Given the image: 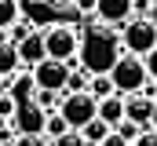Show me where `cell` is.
Listing matches in <instances>:
<instances>
[{
  "mask_svg": "<svg viewBox=\"0 0 157 146\" xmlns=\"http://www.w3.org/2000/svg\"><path fill=\"white\" fill-rule=\"evenodd\" d=\"M132 146H157V132L154 128H143V132L132 139Z\"/></svg>",
  "mask_w": 157,
  "mask_h": 146,
  "instance_id": "cell-25",
  "label": "cell"
},
{
  "mask_svg": "<svg viewBox=\"0 0 157 146\" xmlns=\"http://www.w3.org/2000/svg\"><path fill=\"white\" fill-rule=\"evenodd\" d=\"M15 106H18V102H15V99H11V95L4 91V95H0V121H4V124L11 121V113H15Z\"/></svg>",
  "mask_w": 157,
  "mask_h": 146,
  "instance_id": "cell-24",
  "label": "cell"
},
{
  "mask_svg": "<svg viewBox=\"0 0 157 146\" xmlns=\"http://www.w3.org/2000/svg\"><path fill=\"white\" fill-rule=\"evenodd\" d=\"M40 33H44V51H48V59H59V62L77 59L80 48H84V29H80L77 22H51V26H44Z\"/></svg>",
  "mask_w": 157,
  "mask_h": 146,
  "instance_id": "cell-1",
  "label": "cell"
},
{
  "mask_svg": "<svg viewBox=\"0 0 157 146\" xmlns=\"http://www.w3.org/2000/svg\"><path fill=\"white\" fill-rule=\"evenodd\" d=\"M18 11H22V18H29L37 29H44V26H51L55 22V4L51 0H18Z\"/></svg>",
  "mask_w": 157,
  "mask_h": 146,
  "instance_id": "cell-8",
  "label": "cell"
},
{
  "mask_svg": "<svg viewBox=\"0 0 157 146\" xmlns=\"http://www.w3.org/2000/svg\"><path fill=\"white\" fill-rule=\"evenodd\" d=\"M51 146H88V143L80 139V132H73V128H70L66 135H59V139H51Z\"/></svg>",
  "mask_w": 157,
  "mask_h": 146,
  "instance_id": "cell-22",
  "label": "cell"
},
{
  "mask_svg": "<svg viewBox=\"0 0 157 146\" xmlns=\"http://www.w3.org/2000/svg\"><path fill=\"white\" fill-rule=\"evenodd\" d=\"M88 91H91L95 99H102V95H110V91H113V84H110V77H106V73H91Z\"/></svg>",
  "mask_w": 157,
  "mask_h": 146,
  "instance_id": "cell-17",
  "label": "cell"
},
{
  "mask_svg": "<svg viewBox=\"0 0 157 146\" xmlns=\"http://www.w3.org/2000/svg\"><path fill=\"white\" fill-rule=\"evenodd\" d=\"M29 73H33V80H37V88H48V91H66V73H70V66L66 62H59V59H40L37 66H29Z\"/></svg>",
  "mask_w": 157,
  "mask_h": 146,
  "instance_id": "cell-6",
  "label": "cell"
},
{
  "mask_svg": "<svg viewBox=\"0 0 157 146\" xmlns=\"http://www.w3.org/2000/svg\"><path fill=\"white\" fill-rule=\"evenodd\" d=\"M106 132H110V124H106V121H99V117H91V121L80 128V139H84L88 146H99L102 139H106Z\"/></svg>",
  "mask_w": 157,
  "mask_h": 146,
  "instance_id": "cell-13",
  "label": "cell"
},
{
  "mask_svg": "<svg viewBox=\"0 0 157 146\" xmlns=\"http://www.w3.org/2000/svg\"><path fill=\"white\" fill-rule=\"evenodd\" d=\"M146 128H154V132H157V99H154V110H150V124H146Z\"/></svg>",
  "mask_w": 157,
  "mask_h": 146,
  "instance_id": "cell-28",
  "label": "cell"
},
{
  "mask_svg": "<svg viewBox=\"0 0 157 146\" xmlns=\"http://www.w3.org/2000/svg\"><path fill=\"white\" fill-rule=\"evenodd\" d=\"M4 91H7V77H0V95H4Z\"/></svg>",
  "mask_w": 157,
  "mask_h": 146,
  "instance_id": "cell-31",
  "label": "cell"
},
{
  "mask_svg": "<svg viewBox=\"0 0 157 146\" xmlns=\"http://www.w3.org/2000/svg\"><path fill=\"white\" fill-rule=\"evenodd\" d=\"M143 18H150V22L157 26V0H150V7H146V15H143Z\"/></svg>",
  "mask_w": 157,
  "mask_h": 146,
  "instance_id": "cell-27",
  "label": "cell"
},
{
  "mask_svg": "<svg viewBox=\"0 0 157 146\" xmlns=\"http://www.w3.org/2000/svg\"><path fill=\"white\" fill-rule=\"evenodd\" d=\"M11 146H51V139L48 135H15Z\"/></svg>",
  "mask_w": 157,
  "mask_h": 146,
  "instance_id": "cell-21",
  "label": "cell"
},
{
  "mask_svg": "<svg viewBox=\"0 0 157 146\" xmlns=\"http://www.w3.org/2000/svg\"><path fill=\"white\" fill-rule=\"evenodd\" d=\"M150 110H154V99H150V95H143V91L124 95V117H128V121H135L139 128H146V124H150Z\"/></svg>",
  "mask_w": 157,
  "mask_h": 146,
  "instance_id": "cell-10",
  "label": "cell"
},
{
  "mask_svg": "<svg viewBox=\"0 0 157 146\" xmlns=\"http://www.w3.org/2000/svg\"><path fill=\"white\" fill-rule=\"evenodd\" d=\"M18 15H22L18 11V0H0V29H7Z\"/></svg>",
  "mask_w": 157,
  "mask_h": 146,
  "instance_id": "cell-18",
  "label": "cell"
},
{
  "mask_svg": "<svg viewBox=\"0 0 157 146\" xmlns=\"http://www.w3.org/2000/svg\"><path fill=\"white\" fill-rule=\"evenodd\" d=\"M95 117H99V121H106V124L113 128L121 117H124V95H121V91H110V95H102V99L95 102Z\"/></svg>",
  "mask_w": 157,
  "mask_h": 146,
  "instance_id": "cell-12",
  "label": "cell"
},
{
  "mask_svg": "<svg viewBox=\"0 0 157 146\" xmlns=\"http://www.w3.org/2000/svg\"><path fill=\"white\" fill-rule=\"evenodd\" d=\"M113 132H117V135H124V139H128V143H132V139H135V135H139V132H143V128H139V124H135V121H128V117H121L117 124H113Z\"/></svg>",
  "mask_w": 157,
  "mask_h": 146,
  "instance_id": "cell-20",
  "label": "cell"
},
{
  "mask_svg": "<svg viewBox=\"0 0 157 146\" xmlns=\"http://www.w3.org/2000/svg\"><path fill=\"white\" fill-rule=\"evenodd\" d=\"M95 102H99V99H95L91 91H62L55 110L66 117V124H70L73 132H80V128L95 117Z\"/></svg>",
  "mask_w": 157,
  "mask_h": 146,
  "instance_id": "cell-4",
  "label": "cell"
},
{
  "mask_svg": "<svg viewBox=\"0 0 157 146\" xmlns=\"http://www.w3.org/2000/svg\"><path fill=\"white\" fill-rule=\"evenodd\" d=\"M44 117H48V110H40L33 99H26V102L15 106L7 128H11L15 135H44Z\"/></svg>",
  "mask_w": 157,
  "mask_h": 146,
  "instance_id": "cell-5",
  "label": "cell"
},
{
  "mask_svg": "<svg viewBox=\"0 0 157 146\" xmlns=\"http://www.w3.org/2000/svg\"><path fill=\"white\" fill-rule=\"evenodd\" d=\"M33 102H37L40 110H48V113H51V110L59 106V91H48V88H37V91H33Z\"/></svg>",
  "mask_w": 157,
  "mask_h": 146,
  "instance_id": "cell-19",
  "label": "cell"
},
{
  "mask_svg": "<svg viewBox=\"0 0 157 146\" xmlns=\"http://www.w3.org/2000/svg\"><path fill=\"white\" fill-rule=\"evenodd\" d=\"M51 4H55V7H59V11H66V7H73V4H77V0H51Z\"/></svg>",
  "mask_w": 157,
  "mask_h": 146,
  "instance_id": "cell-29",
  "label": "cell"
},
{
  "mask_svg": "<svg viewBox=\"0 0 157 146\" xmlns=\"http://www.w3.org/2000/svg\"><path fill=\"white\" fill-rule=\"evenodd\" d=\"M0 146H4V143H0Z\"/></svg>",
  "mask_w": 157,
  "mask_h": 146,
  "instance_id": "cell-32",
  "label": "cell"
},
{
  "mask_svg": "<svg viewBox=\"0 0 157 146\" xmlns=\"http://www.w3.org/2000/svg\"><path fill=\"white\" fill-rule=\"evenodd\" d=\"M88 80H91V70L73 62L70 73H66V91H88Z\"/></svg>",
  "mask_w": 157,
  "mask_h": 146,
  "instance_id": "cell-14",
  "label": "cell"
},
{
  "mask_svg": "<svg viewBox=\"0 0 157 146\" xmlns=\"http://www.w3.org/2000/svg\"><path fill=\"white\" fill-rule=\"evenodd\" d=\"M33 91H37V80H33L29 66H26V70H15L11 77H7V95H11L15 102H26V99H33Z\"/></svg>",
  "mask_w": 157,
  "mask_h": 146,
  "instance_id": "cell-11",
  "label": "cell"
},
{
  "mask_svg": "<svg viewBox=\"0 0 157 146\" xmlns=\"http://www.w3.org/2000/svg\"><path fill=\"white\" fill-rule=\"evenodd\" d=\"M150 48H157V26L143 15H132L128 22H121V51H132V55H146Z\"/></svg>",
  "mask_w": 157,
  "mask_h": 146,
  "instance_id": "cell-3",
  "label": "cell"
},
{
  "mask_svg": "<svg viewBox=\"0 0 157 146\" xmlns=\"http://www.w3.org/2000/svg\"><path fill=\"white\" fill-rule=\"evenodd\" d=\"M91 18H99L102 26H121L132 18V0H95Z\"/></svg>",
  "mask_w": 157,
  "mask_h": 146,
  "instance_id": "cell-7",
  "label": "cell"
},
{
  "mask_svg": "<svg viewBox=\"0 0 157 146\" xmlns=\"http://www.w3.org/2000/svg\"><path fill=\"white\" fill-rule=\"evenodd\" d=\"M66 132H70L66 117H62L59 110H51V113L44 117V135H48V139H59V135H66Z\"/></svg>",
  "mask_w": 157,
  "mask_h": 146,
  "instance_id": "cell-15",
  "label": "cell"
},
{
  "mask_svg": "<svg viewBox=\"0 0 157 146\" xmlns=\"http://www.w3.org/2000/svg\"><path fill=\"white\" fill-rule=\"evenodd\" d=\"M15 51H18V62H22V66H37L40 59H48V51H44V33L33 29L29 36H22V40L15 44Z\"/></svg>",
  "mask_w": 157,
  "mask_h": 146,
  "instance_id": "cell-9",
  "label": "cell"
},
{
  "mask_svg": "<svg viewBox=\"0 0 157 146\" xmlns=\"http://www.w3.org/2000/svg\"><path fill=\"white\" fill-rule=\"evenodd\" d=\"M0 44H11V36H7V29H0Z\"/></svg>",
  "mask_w": 157,
  "mask_h": 146,
  "instance_id": "cell-30",
  "label": "cell"
},
{
  "mask_svg": "<svg viewBox=\"0 0 157 146\" xmlns=\"http://www.w3.org/2000/svg\"><path fill=\"white\" fill-rule=\"evenodd\" d=\"M143 66H146V77L157 84V48H150V51L143 55Z\"/></svg>",
  "mask_w": 157,
  "mask_h": 146,
  "instance_id": "cell-23",
  "label": "cell"
},
{
  "mask_svg": "<svg viewBox=\"0 0 157 146\" xmlns=\"http://www.w3.org/2000/svg\"><path fill=\"white\" fill-rule=\"evenodd\" d=\"M99 146H132V143H128L124 135H117V132L110 128V132H106V139H102V143H99Z\"/></svg>",
  "mask_w": 157,
  "mask_h": 146,
  "instance_id": "cell-26",
  "label": "cell"
},
{
  "mask_svg": "<svg viewBox=\"0 0 157 146\" xmlns=\"http://www.w3.org/2000/svg\"><path fill=\"white\" fill-rule=\"evenodd\" d=\"M18 66H22V62H18V51H15V44H0V77H11Z\"/></svg>",
  "mask_w": 157,
  "mask_h": 146,
  "instance_id": "cell-16",
  "label": "cell"
},
{
  "mask_svg": "<svg viewBox=\"0 0 157 146\" xmlns=\"http://www.w3.org/2000/svg\"><path fill=\"white\" fill-rule=\"evenodd\" d=\"M110 84H113V91L121 95H132V91H143V84L150 80L146 77V66H143V59L139 55H132V51H121L117 59L110 62Z\"/></svg>",
  "mask_w": 157,
  "mask_h": 146,
  "instance_id": "cell-2",
  "label": "cell"
}]
</instances>
